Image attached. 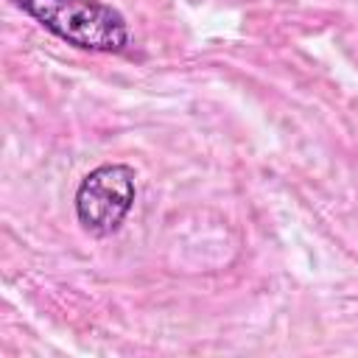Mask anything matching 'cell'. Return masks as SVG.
I'll list each match as a JSON object with an SVG mask.
<instances>
[{
    "label": "cell",
    "instance_id": "cell-1",
    "mask_svg": "<svg viewBox=\"0 0 358 358\" xmlns=\"http://www.w3.org/2000/svg\"><path fill=\"white\" fill-rule=\"evenodd\" d=\"M45 31L90 53H120L131 42L126 17L103 0H11Z\"/></svg>",
    "mask_w": 358,
    "mask_h": 358
},
{
    "label": "cell",
    "instance_id": "cell-2",
    "mask_svg": "<svg viewBox=\"0 0 358 358\" xmlns=\"http://www.w3.org/2000/svg\"><path fill=\"white\" fill-rule=\"evenodd\" d=\"M137 201V171L123 162L92 168L76 187V218L92 238L120 229Z\"/></svg>",
    "mask_w": 358,
    "mask_h": 358
}]
</instances>
